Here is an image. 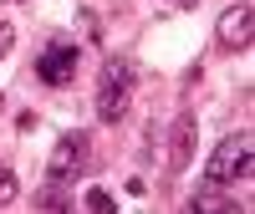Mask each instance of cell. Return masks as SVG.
I'll use <instances>...</instances> for the list:
<instances>
[{
    "label": "cell",
    "mask_w": 255,
    "mask_h": 214,
    "mask_svg": "<svg viewBox=\"0 0 255 214\" xmlns=\"http://www.w3.org/2000/svg\"><path fill=\"white\" fill-rule=\"evenodd\" d=\"M15 199H20V184H15V174H10V168L0 163V209H5V204H15Z\"/></svg>",
    "instance_id": "ba28073f"
},
{
    "label": "cell",
    "mask_w": 255,
    "mask_h": 214,
    "mask_svg": "<svg viewBox=\"0 0 255 214\" xmlns=\"http://www.w3.org/2000/svg\"><path fill=\"white\" fill-rule=\"evenodd\" d=\"M220 46L225 51H245L250 46V36H255V5L250 0H240V5H230L225 15H220Z\"/></svg>",
    "instance_id": "5b68a950"
},
{
    "label": "cell",
    "mask_w": 255,
    "mask_h": 214,
    "mask_svg": "<svg viewBox=\"0 0 255 214\" xmlns=\"http://www.w3.org/2000/svg\"><path fill=\"white\" fill-rule=\"evenodd\" d=\"M77 20H82V31H87V36H97V15H92V10H77Z\"/></svg>",
    "instance_id": "8fae6325"
},
{
    "label": "cell",
    "mask_w": 255,
    "mask_h": 214,
    "mask_svg": "<svg viewBox=\"0 0 255 214\" xmlns=\"http://www.w3.org/2000/svg\"><path fill=\"white\" fill-rule=\"evenodd\" d=\"M36 209H51V214L72 209V189H61V184H46V189L36 194Z\"/></svg>",
    "instance_id": "52a82bcc"
},
{
    "label": "cell",
    "mask_w": 255,
    "mask_h": 214,
    "mask_svg": "<svg viewBox=\"0 0 255 214\" xmlns=\"http://www.w3.org/2000/svg\"><path fill=\"white\" fill-rule=\"evenodd\" d=\"M133 82H138V72H133V61H123V56H113L108 67H102V82H97V122H123V112H128V102H133Z\"/></svg>",
    "instance_id": "7a4b0ae2"
},
{
    "label": "cell",
    "mask_w": 255,
    "mask_h": 214,
    "mask_svg": "<svg viewBox=\"0 0 255 214\" xmlns=\"http://www.w3.org/2000/svg\"><path fill=\"white\" fill-rule=\"evenodd\" d=\"M82 209H92V214H108V209H113V194H108V189H87V194H82Z\"/></svg>",
    "instance_id": "9c48e42d"
},
{
    "label": "cell",
    "mask_w": 255,
    "mask_h": 214,
    "mask_svg": "<svg viewBox=\"0 0 255 214\" xmlns=\"http://www.w3.org/2000/svg\"><path fill=\"white\" fill-rule=\"evenodd\" d=\"M250 168H255V143H250V133H230L215 153H209L199 189H220V194H230L235 184L250 179Z\"/></svg>",
    "instance_id": "6da1fadb"
},
{
    "label": "cell",
    "mask_w": 255,
    "mask_h": 214,
    "mask_svg": "<svg viewBox=\"0 0 255 214\" xmlns=\"http://www.w3.org/2000/svg\"><path fill=\"white\" fill-rule=\"evenodd\" d=\"M82 72V46L72 36H51L46 46L36 56V82H46V87H72Z\"/></svg>",
    "instance_id": "277c9868"
},
{
    "label": "cell",
    "mask_w": 255,
    "mask_h": 214,
    "mask_svg": "<svg viewBox=\"0 0 255 214\" xmlns=\"http://www.w3.org/2000/svg\"><path fill=\"white\" fill-rule=\"evenodd\" d=\"M194 133H199V122H194V112H179V122H174V133H168V168H174V174H184L189 168V158H194Z\"/></svg>",
    "instance_id": "8992f818"
},
{
    "label": "cell",
    "mask_w": 255,
    "mask_h": 214,
    "mask_svg": "<svg viewBox=\"0 0 255 214\" xmlns=\"http://www.w3.org/2000/svg\"><path fill=\"white\" fill-rule=\"evenodd\" d=\"M92 168V138L82 133H61L56 148H51V163H46V184H61V189H77V179Z\"/></svg>",
    "instance_id": "3957f363"
},
{
    "label": "cell",
    "mask_w": 255,
    "mask_h": 214,
    "mask_svg": "<svg viewBox=\"0 0 255 214\" xmlns=\"http://www.w3.org/2000/svg\"><path fill=\"white\" fill-rule=\"evenodd\" d=\"M10 46H15V26H10V20H0V61L10 56Z\"/></svg>",
    "instance_id": "30bf717a"
}]
</instances>
